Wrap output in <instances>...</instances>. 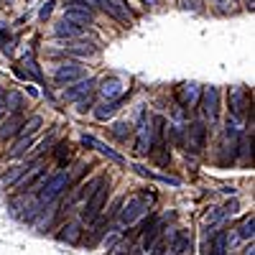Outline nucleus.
Returning <instances> with one entry per match:
<instances>
[{
    "label": "nucleus",
    "mask_w": 255,
    "mask_h": 255,
    "mask_svg": "<svg viewBox=\"0 0 255 255\" xmlns=\"http://www.w3.org/2000/svg\"><path fill=\"white\" fill-rule=\"evenodd\" d=\"M23 95H18V92H8L5 95V113L13 115V113H20V108H23Z\"/></svg>",
    "instance_id": "b1692460"
},
{
    "label": "nucleus",
    "mask_w": 255,
    "mask_h": 255,
    "mask_svg": "<svg viewBox=\"0 0 255 255\" xmlns=\"http://www.w3.org/2000/svg\"><path fill=\"white\" fill-rule=\"evenodd\" d=\"M108 194H110V179L102 176L100 184H97V189L92 191V197L84 202V207H82V220H79V222H95V220L102 215V207H105V202H108Z\"/></svg>",
    "instance_id": "f03ea898"
},
{
    "label": "nucleus",
    "mask_w": 255,
    "mask_h": 255,
    "mask_svg": "<svg viewBox=\"0 0 255 255\" xmlns=\"http://www.w3.org/2000/svg\"><path fill=\"white\" fill-rule=\"evenodd\" d=\"M23 115L20 113H13V115H8L3 123H0V140H8V138H13V135H18L20 133V128H23Z\"/></svg>",
    "instance_id": "9d476101"
},
{
    "label": "nucleus",
    "mask_w": 255,
    "mask_h": 255,
    "mask_svg": "<svg viewBox=\"0 0 255 255\" xmlns=\"http://www.w3.org/2000/svg\"><path fill=\"white\" fill-rule=\"evenodd\" d=\"M92 87H95V79H79L74 87H69L67 92H64V97L67 100H79V97H84V95H90L92 92Z\"/></svg>",
    "instance_id": "f3484780"
},
{
    "label": "nucleus",
    "mask_w": 255,
    "mask_h": 255,
    "mask_svg": "<svg viewBox=\"0 0 255 255\" xmlns=\"http://www.w3.org/2000/svg\"><path fill=\"white\" fill-rule=\"evenodd\" d=\"M59 240L61 243H69V245H77L82 240V222H77V220L67 222V225L61 227V232H59Z\"/></svg>",
    "instance_id": "ddd939ff"
},
{
    "label": "nucleus",
    "mask_w": 255,
    "mask_h": 255,
    "mask_svg": "<svg viewBox=\"0 0 255 255\" xmlns=\"http://www.w3.org/2000/svg\"><path fill=\"white\" fill-rule=\"evenodd\" d=\"M186 250H191V235L186 230H179L176 235L171 238V253L174 255H184Z\"/></svg>",
    "instance_id": "6ab92c4d"
},
{
    "label": "nucleus",
    "mask_w": 255,
    "mask_h": 255,
    "mask_svg": "<svg viewBox=\"0 0 255 255\" xmlns=\"http://www.w3.org/2000/svg\"><path fill=\"white\" fill-rule=\"evenodd\" d=\"M5 3H13V0H5Z\"/></svg>",
    "instance_id": "c9c22d12"
},
{
    "label": "nucleus",
    "mask_w": 255,
    "mask_h": 255,
    "mask_svg": "<svg viewBox=\"0 0 255 255\" xmlns=\"http://www.w3.org/2000/svg\"><path fill=\"white\" fill-rule=\"evenodd\" d=\"M97 5L108 15H113L115 20H120V23H130V20L135 18V13L128 8L125 0H97Z\"/></svg>",
    "instance_id": "39448f33"
},
{
    "label": "nucleus",
    "mask_w": 255,
    "mask_h": 255,
    "mask_svg": "<svg viewBox=\"0 0 255 255\" xmlns=\"http://www.w3.org/2000/svg\"><path fill=\"white\" fill-rule=\"evenodd\" d=\"M69 161H72V145L64 140V143L56 145V163H59V168H64Z\"/></svg>",
    "instance_id": "393cba45"
},
{
    "label": "nucleus",
    "mask_w": 255,
    "mask_h": 255,
    "mask_svg": "<svg viewBox=\"0 0 255 255\" xmlns=\"http://www.w3.org/2000/svg\"><path fill=\"white\" fill-rule=\"evenodd\" d=\"M67 54H69V56L87 59V56H95V54H97V46L90 44V41H74V44H67Z\"/></svg>",
    "instance_id": "dca6fc26"
},
{
    "label": "nucleus",
    "mask_w": 255,
    "mask_h": 255,
    "mask_svg": "<svg viewBox=\"0 0 255 255\" xmlns=\"http://www.w3.org/2000/svg\"><path fill=\"white\" fill-rule=\"evenodd\" d=\"M54 33L59 36V38H67V41H74V38H82V28L79 26H74V23H69V20H59L56 23V28H54Z\"/></svg>",
    "instance_id": "a211bd4d"
},
{
    "label": "nucleus",
    "mask_w": 255,
    "mask_h": 255,
    "mask_svg": "<svg viewBox=\"0 0 255 255\" xmlns=\"http://www.w3.org/2000/svg\"><path fill=\"white\" fill-rule=\"evenodd\" d=\"M69 189H72L69 171H56V174L46 176L44 186L36 191V197H38L41 204H51V202H56V199L64 194V191H69Z\"/></svg>",
    "instance_id": "f257e3e1"
},
{
    "label": "nucleus",
    "mask_w": 255,
    "mask_h": 255,
    "mask_svg": "<svg viewBox=\"0 0 255 255\" xmlns=\"http://www.w3.org/2000/svg\"><path fill=\"white\" fill-rule=\"evenodd\" d=\"M108 227H110V220L105 217V215H100V217L92 222V232H90V238L84 240V245H87V248H95V245L100 243V238L105 235V232H108Z\"/></svg>",
    "instance_id": "4468645a"
},
{
    "label": "nucleus",
    "mask_w": 255,
    "mask_h": 255,
    "mask_svg": "<svg viewBox=\"0 0 255 255\" xmlns=\"http://www.w3.org/2000/svg\"><path fill=\"white\" fill-rule=\"evenodd\" d=\"M207 145V125L204 123H189L184 128V148L186 153H202Z\"/></svg>",
    "instance_id": "20e7f679"
},
{
    "label": "nucleus",
    "mask_w": 255,
    "mask_h": 255,
    "mask_svg": "<svg viewBox=\"0 0 255 255\" xmlns=\"http://www.w3.org/2000/svg\"><path fill=\"white\" fill-rule=\"evenodd\" d=\"M248 105H250V97H248L245 87H232L230 90V113H232V120H235V123L245 118Z\"/></svg>",
    "instance_id": "6e6552de"
},
{
    "label": "nucleus",
    "mask_w": 255,
    "mask_h": 255,
    "mask_svg": "<svg viewBox=\"0 0 255 255\" xmlns=\"http://www.w3.org/2000/svg\"><path fill=\"white\" fill-rule=\"evenodd\" d=\"M82 77H84V67H79L74 61H64L54 69V82L61 84V87L64 84H72V82H79Z\"/></svg>",
    "instance_id": "0eeeda50"
},
{
    "label": "nucleus",
    "mask_w": 255,
    "mask_h": 255,
    "mask_svg": "<svg viewBox=\"0 0 255 255\" xmlns=\"http://www.w3.org/2000/svg\"><path fill=\"white\" fill-rule=\"evenodd\" d=\"M123 102H125V95H120L118 100H110V102L100 105V108L95 110V118H97V120H108V118H110V115H113V113H115V110L120 108Z\"/></svg>",
    "instance_id": "5701e85b"
},
{
    "label": "nucleus",
    "mask_w": 255,
    "mask_h": 255,
    "mask_svg": "<svg viewBox=\"0 0 255 255\" xmlns=\"http://www.w3.org/2000/svg\"><path fill=\"white\" fill-rule=\"evenodd\" d=\"M199 97H202L199 84H181V87H179V102H181V108H197Z\"/></svg>",
    "instance_id": "9b49d317"
},
{
    "label": "nucleus",
    "mask_w": 255,
    "mask_h": 255,
    "mask_svg": "<svg viewBox=\"0 0 255 255\" xmlns=\"http://www.w3.org/2000/svg\"><path fill=\"white\" fill-rule=\"evenodd\" d=\"M5 95H8V92H5V87H0V115L5 113Z\"/></svg>",
    "instance_id": "7c9ffc66"
},
{
    "label": "nucleus",
    "mask_w": 255,
    "mask_h": 255,
    "mask_svg": "<svg viewBox=\"0 0 255 255\" xmlns=\"http://www.w3.org/2000/svg\"><path fill=\"white\" fill-rule=\"evenodd\" d=\"M28 163H15L13 168H8V171L3 174V179H0V181H3V186H13V184H18L20 179H23V174L28 171Z\"/></svg>",
    "instance_id": "aec40b11"
},
{
    "label": "nucleus",
    "mask_w": 255,
    "mask_h": 255,
    "mask_svg": "<svg viewBox=\"0 0 255 255\" xmlns=\"http://www.w3.org/2000/svg\"><path fill=\"white\" fill-rule=\"evenodd\" d=\"M151 199L153 194H138V197H130L118 212V217H120V225H133L138 222L148 209H151Z\"/></svg>",
    "instance_id": "7ed1b4c3"
},
{
    "label": "nucleus",
    "mask_w": 255,
    "mask_h": 255,
    "mask_svg": "<svg viewBox=\"0 0 255 255\" xmlns=\"http://www.w3.org/2000/svg\"><path fill=\"white\" fill-rule=\"evenodd\" d=\"M51 8H54V0H49V3H46L44 8H41V13H38V18H41V20H46V18L51 15Z\"/></svg>",
    "instance_id": "c756f323"
},
{
    "label": "nucleus",
    "mask_w": 255,
    "mask_h": 255,
    "mask_svg": "<svg viewBox=\"0 0 255 255\" xmlns=\"http://www.w3.org/2000/svg\"><path fill=\"white\" fill-rule=\"evenodd\" d=\"M253 3H255V0H248V8H253Z\"/></svg>",
    "instance_id": "f704fd0d"
},
{
    "label": "nucleus",
    "mask_w": 255,
    "mask_h": 255,
    "mask_svg": "<svg viewBox=\"0 0 255 255\" xmlns=\"http://www.w3.org/2000/svg\"><path fill=\"white\" fill-rule=\"evenodd\" d=\"M90 108H92V100L87 97V100H82V102H79V108H77V110H79V113H84V110H90Z\"/></svg>",
    "instance_id": "2f4dec72"
},
{
    "label": "nucleus",
    "mask_w": 255,
    "mask_h": 255,
    "mask_svg": "<svg viewBox=\"0 0 255 255\" xmlns=\"http://www.w3.org/2000/svg\"><path fill=\"white\" fill-rule=\"evenodd\" d=\"M82 143H84V145H90V148H95V151H100L102 156H108L110 161H115V163H120V166L125 163V158H123L120 153H115L113 148H108L102 140H97V138H92V135H84V138H82Z\"/></svg>",
    "instance_id": "f8f14e48"
},
{
    "label": "nucleus",
    "mask_w": 255,
    "mask_h": 255,
    "mask_svg": "<svg viewBox=\"0 0 255 255\" xmlns=\"http://www.w3.org/2000/svg\"><path fill=\"white\" fill-rule=\"evenodd\" d=\"M123 92V82L118 77H110V79H105L102 82V87H100V95L105 97V102H110V100H118Z\"/></svg>",
    "instance_id": "2eb2a0df"
},
{
    "label": "nucleus",
    "mask_w": 255,
    "mask_h": 255,
    "mask_svg": "<svg viewBox=\"0 0 255 255\" xmlns=\"http://www.w3.org/2000/svg\"><path fill=\"white\" fill-rule=\"evenodd\" d=\"M41 125H44V118H41V115L28 118V123H23V128H20V135H36Z\"/></svg>",
    "instance_id": "a878e982"
},
{
    "label": "nucleus",
    "mask_w": 255,
    "mask_h": 255,
    "mask_svg": "<svg viewBox=\"0 0 255 255\" xmlns=\"http://www.w3.org/2000/svg\"><path fill=\"white\" fill-rule=\"evenodd\" d=\"M31 145H33V135H20V138L13 143V148L8 151V158H23V156L28 153Z\"/></svg>",
    "instance_id": "412c9836"
},
{
    "label": "nucleus",
    "mask_w": 255,
    "mask_h": 255,
    "mask_svg": "<svg viewBox=\"0 0 255 255\" xmlns=\"http://www.w3.org/2000/svg\"><path fill=\"white\" fill-rule=\"evenodd\" d=\"M225 245H227V235L225 232H217L215 245H212V255H225Z\"/></svg>",
    "instance_id": "cd10ccee"
},
{
    "label": "nucleus",
    "mask_w": 255,
    "mask_h": 255,
    "mask_svg": "<svg viewBox=\"0 0 255 255\" xmlns=\"http://www.w3.org/2000/svg\"><path fill=\"white\" fill-rule=\"evenodd\" d=\"M135 153L138 156H148V153H151V130H148L145 118H140V125L135 128Z\"/></svg>",
    "instance_id": "1a4fd4ad"
},
{
    "label": "nucleus",
    "mask_w": 255,
    "mask_h": 255,
    "mask_svg": "<svg viewBox=\"0 0 255 255\" xmlns=\"http://www.w3.org/2000/svg\"><path fill=\"white\" fill-rule=\"evenodd\" d=\"M64 20H69L74 26H90L92 23V10H67L64 13Z\"/></svg>",
    "instance_id": "4be33fe9"
},
{
    "label": "nucleus",
    "mask_w": 255,
    "mask_h": 255,
    "mask_svg": "<svg viewBox=\"0 0 255 255\" xmlns=\"http://www.w3.org/2000/svg\"><path fill=\"white\" fill-rule=\"evenodd\" d=\"M143 3H145V5H151V8H156V5H158V0H143Z\"/></svg>",
    "instance_id": "72a5a7b5"
},
{
    "label": "nucleus",
    "mask_w": 255,
    "mask_h": 255,
    "mask_svg": "<svg viewBox=\"0 0 255 255\" xmlns=\"http://www.w3.org/2000/svg\"><path fill=\"white\" fill-rule=\"evenodd\" d=\"M113 135H115L120 143H125L128 138L133 135V125H128V123H115V125H113Z\"/></svg>",
    "instance_id": "bb28decb"
},
{
    "label": "nucleus",
    "mask_w": 255,
    "mask_h": 255,
    "mask_svg": "<svg viewBox=\"0 0 255 255\" xmlns=\"http://www.w3.org/2000/svg\"><path fill=\"white\" fill-rule=\"evenodd\" d=\"M202 115L215 125L220 118V90L217 87H207L202 92Z\"/></svg>",
    "instance_id": "423d86ee"
},
{
    "label": "nucleus",
    "mask_w": 255,
    "mask_h": 255,
    "mask_svg": "<svg viewBox=\"0 0 255 255\" xmlns=\"http://www.w3.org/2000/svg\"><path fill=\"white\" fill-rule=\"evenodd\" d=\"M184 8H197V0H181Z\"/></svg>",
    "instance_id": "473e14b6"
},
{
    "label": "nucleus",
    "mask_w": 255,
    "mask_h": 255,
    "mask_svg": "<svg viewBox=\"0 0 255 255\" xmlns=\"http://www.w3.org/2000/svg\"><path fill=\"white\" fill-rule=\"evenodd\" d=\"M253 227H255V220H253V215H250V217H245V222L238 227V235H240V238H245V240H248V238H253Z\"/></svg>",
    "instance_id": "c85d7f7f"
}]
</instances>
